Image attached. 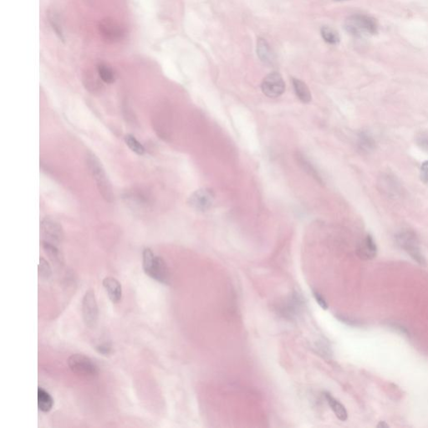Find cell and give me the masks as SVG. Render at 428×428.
<instances>
[{
	"instance_id": "cell-17",
	"label": "cell",
	"mask_w": 428,
	"mask_h": 428,
	"mask_svg": "<svg viewBox=\"0 0 428 428\" xmlns=\"http://www.w3.org/2000/svg\"><path fill=\"white\" fill-rule=\"evenodd\" d=\"M42 247L45 250V252L47 253L48 257L50 259V261L53 263V265H56V266H60V265H63L64 259H63L61 252L58 248V246L42 241Z\"/></svg>"
},
{
	"instance_id": "cell-8",
	"label": "cell",
	"mask_w": 428,
	"mask_h": 428,
	"mask_svg": "<svg viewBox=\"0 0 428 428\" xmlns=\"http://www.w3.org/2000/svg\"><path fill=\"white\" fill-rule=\"evenodd\" d=\"M40 233L42 241L52 244L60 245L64 238V233L61 225L55 219L45 218L40 224Z\"/></svg>"
},
{
	"instance_id": "cell-30",
	"label": "cell",
	"mask_w": 428,
	"mask_h": 428,
	"mask_svg": "<svg viewBox=\"0 0 428 428\" xmlns=\"http://www.w3.org/2000/svg\"><path fill=\"white\" fill-rule=\"evenodd\" d=\"M419 145L422 147V148L425 149V150H427L428 151V136H421V137H419L418 141Z\"/></svg>"
},
{
	"instance_id": "cell-1",
	"label": "cell",
	"mask_w": 428,
	"mask_h": 428,
	"mask_svg": "<svg viewBox=\"0 0 428 428\" xmlns=\"http://www.w3.org/2000/svg\"><path fill=\"white\" fill-rule=\"evenodd\" d=\"M142 267L149 277L161 283L169 285L171 275L168 267L162 258L155 254L150 248H145L142 252Z\"/></svg>"
},
{
	"instance_id": "cell-15",
	"label": "cell",
	"mask_w": 428,
	"mask_h": 428,
	"mask_svg": "<svg viewBox=\"0 0 428 428\" xmlns=\"http://www.w3.org/2000/svg\"><path fill=\"white\" fill-rule=\"evenodd\" d=\"M324 396L337 418L342 421H347L348 418V413L346 407L328 392H324Z\"/></svg>"
},
{
	"instance_id": "cell-25",
	"label": "cell",
	"mask_w": 428,
	"mask_h": 428,
	"mask_svg": "<svg viewBox=\"0 0 428 428\" xmlns=\"http://www.w3.org/2000/svg\"><path fill=\"white\" fill-rule=\"evenodd\" d=\"M96 351H97L99 354L102 355V356H105V357H107V356H109L111 355L112 352V346L110 342L106 341L102 342V343H99V344H97L96 346Z\"/></svg>"
},
{
	"instance_id": "cell-12",
	"label": "cell",
	"mask_w": 428,
	"mask_h": 428,
	"mask_svg": "<svg viewBox=\"0 0 428 428\" xmlns=\"http://www.w3.org/2000/svg\"><path fill=\"white\" fill-rule=\"evenodd\" d=\"M357 255L362 260H371L376 257L377 247L376 242L370 234L366 236L357 246Z\"/></svg>"
},
{
	"instance_id": "cell-20",
	"label": "cell",
	"mask_w": 428,
	"mask_h": 428,
	"mask_svg": "<svg viewBox=\"0 0 428 428\" xmlns=\"http://www.w3.org/2000/svg\"><path fill=\"white\" fill-rule=\"evenodd\" d=\"M358 146L362 151L369 153L376 148V141L370 134L363 131L358 136Z\"/></svg>"
},
{
	"instance_id": "cell-14",
	"label": "cell",
	"mask_w": 428,
	"mask_h": 428,
	"mask_svg": "<svg viewBox=\"0 0 428 428\" xmlns=\"http://www.w3.org/2000/svg\"><path fill=\"white\" fill-rule=\"evenodd\" d=\"M303 300L302 298L297 293H295L291 295L288 302L285 303V305L282 307V311L284 315L288 318L296 316L302 309Z\"/></svg>"
},
{
	"instance_id": "cell-26",
	"label": "cell",
	"mask_w": 428,
	"mask_h": 428,
	"mask_svg": "<svg viewBox=\"0 0 428 428\" xmlns=\"http://www.w3.org/2000/svg\"><path fill=\"white\" fill-rule=\"evenodd\" d=\"M313 295H314V299L316 300L317 304L321 307L322 309H324V310L328 309L329 305L327 304L326 300L319 292L313 290Z\"/></svg>"
},
{
	"instance_id": "cell-10",
	"label": "cell",
	"mask_w": 428,
	"mask_h": 428,
	"mask_svg": "<svg viewBox=\"0 0 428 428\" xmlns=\"http://www.w3.org/2000/svg\"><path fill=\"white\" fill-rule=\"evenodd\" d=\"M261 88L267 97L276 98L280 97L285 92V81L280 73L273 72L265 77L263 80Z\"/></svg>"
},
{
	"instance_id": "cell-2",
	"label": "cell",
	"mask_w": 428,
	"mask_h": 428,
	"mask_svg": "<svg viewBox=\"0 0 428 428\" xmlns=\"http://www.w3.org/2000/svg\"><path fill=\"white\" fill-rule=\"evenodd\" d=\"M396 241L399 247L406 251L416 263L426 265V260L420 248L418 238L413 231L410 229L400 231L396 235Z\"/></svg>"
},
{
	"instance_id": "cell-3",
	"label": "cell",
	"mask_w": 428,
	"mask_h": 428,
	"mask_svg": "<svg viewBox=\"0 0 428 428\" xmlns=\"http://www.w3.org/2000/svg\"><path fill=\"white\" fill-rule=\"evenodd\" d=\"M88 166L92 176L97 182L100 193H102L103 198L109 201L112 199L113 193H112V186L99 159L94 155L88 156Z\"/></svg>"
},
{
	"instance_id": "cell-9",
	"label": "cell",
	"mask_w": 428,
	"mask_h": 428,
	"mask_svg": "<svg viewBox=\"0 0 428 428\" xmlns=\"http://www.w3.org/2000/svg\"><path fill=\"white\" fill-rule=\"evenodd\" d=\"M377 187L384 196L391 199L401 198L402 195V187L393 174L383 173L380 175L377 181Z\"/></svg>"
},
{
	"instance_id": "cell-19",
	"label": "cell",
	"mask_w": 428,
	"mask_h": 428,
	"mask_svg": "<svg viewBox=\"0 0 428 428\" xmlns=\"http://www.w3.org/2000/svg\"><path fill=\"white\" fill-rule=\"evenodd\" d=\"M54 400L49 392L41 387L38 389V406L43 412H48L52 409Z\"/></svg>"
},
{
	"instance_id": "cell-27",
	"label": "cell",
	"mask_w": 428,
	"mask_h": 428,
	"mask_svg": "<svg viewBox=\"0 0 428 428\" xmlns=\"http://www.w3.org/2000/svg\"><path fill=\"white\" fill-rule=\"evenodd\" d=\"M50 23H51V25H52L53 29L55 30V32L56 33V35H59L60 38L63 39L62 38V35H63V33L61 31V28H60V25L58 24L57 20H56V17L52 15L51 18L50 19Z\"/></svg>"
},
{
	"instance_id": "cell-4",
	"label": "cell",
	"mask_w": 428,
	"mask_h": 428,
	"mask_svg": "<svg viewBox=\"0 0 428 428\" xmlns=\"http://www.w3.org/2000/svg\"><path fill=\"white\" fill-rule=\"evenodd\" d=\"M346 29L352 35H374L377 32V25L374 19L367 15H355L347 19Z\"/></svg>"
},
{
	"instance_id": "cell-16",
	"label": "cell",
	"mask_w": 428,
	"mask_h": 428,
	"mask_svg": "<svg viewBox=\"0 0 428 428\" xmlns=\"http://www.w3.org/2000/svg\"><path fill=\"white\" fill-rule=\"evenodd\" d=\"M257 53L260 60L267 64H273L275 62V55L270 49V46L266 40L259 39L257 43Z\"/></svg>"
},
{
	"instance_id": "cell-31",
	"label": "cell",
	"mask_w": 428,
	"mask_h": 428,
	"mask_svg": "<svg viewBox=\"0 0 428 428\" xmlns=\"http://www.w3.org/2000/svg\"><path fill=\"white\" fill-rule=\"evenodd\" d=\"M388 426H389L388 424H386V422H385V421H381V422H380V423H379L378 425H377V427L383 428V427H388Z\"/></svg>"
},
{
	"instance_id": "cell-7",
	"label": "cell",
	"mask_w": 428,
	"mask_h": 428,
	"mask_svg": "<svg viewBox=\"0 0 428 428\" xmlns=\"http://www.w3.org/2000/svg\"><path fill=\"white\" fill-rule=\"evenodd\" d=\"M98 30L100 35L107 42H119L126 36V30L122 25L109 18L100 21Z\"/></svg>"
},
{
	"instance_id": "cell-28",
	"label": "cell",
	"mask_w": 428,
	"mask_h": 428,
	"mask_svg": "<svg viewBox=\"0 0 428 428\" xmlns=\"http://www.w3.org/2000/svg\"><path fill=\"white\" fill-rule=\"evenodd\" d=\"M421 179L423 183H428V161H424L421 166Z\"/></svg>"
},
{
	"instance_id": "cell-32",
	"label": "cell",
	"mask_w": 428,
	"mask_h": 428,
	"mask_svg": "<svg viewBox=\"0 0 428 428\" xmlns=\"http://www.w3.org/2000/svg\"><path fill=\"white\" fill-rule=\"evenodd\" d=\"M335 1H346V0H335Z\"/></svg>"
},
{
	"instance_id": "cell-23",
	"label": "cell",
	"mask_w": 428,
	"mask_h": 428,
	"mask_svg": "<svg viewBox=\"0 0 428 428\" xmlns=\"http://www.w3.org/2000/svg\"><path fill=\"white\" fill-rule=\"evenodd\" d=\"M320 33H321L322 38L328 44L336 45L339 42V35L333 29H330L328 26H324V27H322Z\"/></svg>"
},
{
	"instance_id": "cell-21",
	"label": "cell",
	"mask_w": 428,
	"mask_h": 428,
	"mask_svg": "<svg viewBox=\"0 0 428 428\" xmlns=\"http://www.w3.org/2000/svg\"><path fill=\"white\" fill-rule=\"evenodd\" d=\"M97 72L102 81L107 84H112L115 82L116 74L113 69L107 64H99L97 65Z\"/></svg>"
},
{
	"instance_id": "cell-13",
	"label": "cell",
	"mask_w": 428,
	"mask_h": 428,
	"mask_svg": "<svg viewBox=\"0 0 428 428\" xmlns=\"http://www.w3.org/2000/svg\"><path fill=\"white\" fill-rule=\"evenodd\" d=\"M103 286L111 301L114 304L119 303L122 296V287L119 281L113 277L105 278Z\"/></svg>"
},
{
	"instance_id": "cell-29",
	"label": "cell",
	"mask_w": 428,
	"mask_h": 428,
	"mask_svg": "<svg viewBox=\"0 0 428 428\" xmlns=\"http://www.w3.org/2000/svg\"><path fill=\"white\" fill-rule=\"evenodd\" d=\"M390 327L392 328V329H396L397 331L400 332L402 334H405V335H409V332L406 328H404L403 326H401L400 324H395V323H391V324H389Z\"/></svg>"
},
{
	"instance_id": "cell-22",
	"label": "cell",
	"mask_w": 428,
	"mask_h": 428,
	"mask_svg": "<svg viewBox=\"0 0 428 428\" xmlns=\"http://www.w3.org/2000/svg\"><path fill=\"white\" fill-rule=\"evenodd\" d=\"M125 142L126 146L137 155H143L145 153V148L142 144L132 135H126L125 137Z\"/></svg>"
},
{
	"instance_id": "cell-18",
	"label": "cell",
	"mask_w": 428,
	"mask_h": 428,
	"mask_svg": "<svg viewBox=\"0 0 428 428\" xmlns=\"http://www.w3.org/2000/svg\"><path fill=\"white\" fill-rule=\"evenodd\" d=\"M292 83L295 94L300 100V102H302L303 103H309L311 101V94L306 84L302 80L295 79V78L292 79Z\"/></svg>"
},
{
	"instance_id": "cell-11",
	"label": "cell",
	"mask_w": 428,
	"mask_h": 428,
	"mask_svg": "<svg viewBox=\"0 0 428 428\" xmlns=\"http://www.w3.org/2000/svg\"><path fill=\"white\" fill-rule=\"evenodd\" d=\"M214 202V194L213 191L208 188H202L190 196L188 199V204L194 210L199 212H205L213 205Z\"/></svg>"
},
{
	"instance_id": "cell-24",
	"label": "cell",
	"mask_w": 428,
	"mask_h": 428,
	"mask_svg": "<svg viewBox=\"0 0 428 428\" xmlns=\"http://www.w3.org/2000/svg\"><path fill=\"white\" fill-rule=\"evenodd\" d=\"M52 275V270L50 264L44 259L40 258L39 264V275L42 280H49Z\"/></svg>"
},
{
	"instance_id": "cell-5",
	"label": "cell",
	"mask_w": 428,
	"mask_h": 428,
	"mask_svg": "<svg viewBox=\"0 0 428 428\" xmlns=\"http://www.w3.org/2000/svg\"><path fill=\"white\" fill-rule=\"evenodd\" d=\"M82 317L85 325L90 329L97 326L99 319V309L94 291L87 290L82 300Z\"/></svg>"
},
{
	"instance_id": "cell-6",
	"label": "cell",
	"mask_w": 428,
	"mask_h": 428,
	"mask_svg": "<svg viewBox=\"0 0 428 428\" xmlns=\"http://www.w3.org/2000/svg\"><path fill=\"white\" fill-rule=\"evenodd\" d=\"M67 363L73 372L82 376H93L98 373L97 365L90 357L84 355H71Z\"/></svg>"
}]
</instances>
